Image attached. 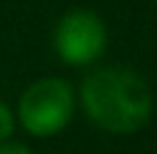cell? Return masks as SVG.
<instances>
[{"label": "cell", "instance_id": "8992f818", "mask_svg": "<svg viewBox=\"0 0 157 154\" xmlns=\"http://www.w3.org/2000/svg\"><path fill=\"white\" fill-rule=\"evenodd\" d=\"M155 3H157V0H155Z\"/></svg>", "mask_w": 157, "mask_h": 154}, {"label": "cell", "instance_id": "3957f363", "mask_svg": "<svg viewBox=\"0 0 157 154\" xmlns=\"http://www.w3.org/2000/svg\"><path fill=\"white\" fill-rule=\"evenodd\" d=\"M105 44H108L105 22L94 11H86V8L66 11L52 30V47L58 58L72 66L94 63L105 52Z\"/></svg>", "mask_w": 157, "mask_h": 154}, {"label": "cell", "instance_id": "277c9868", "mask_svg": "<svg viewBox=\"0 0 157 154\" xmlns=\"http://www.w3.org/2000/svg\"><path fill=\"white\" fill-rule=\"evenodd\" d=\"M11 132H14V113L8 110V105H6V102H0V143H3V141H8V138H11Z\"/></svg>", "mask_w": 157, "mask_h": 154}, {"label": "cell", "instance_id": "6da1fadb", "mask_svg": "<svg viewBox=\"0 0 157 154\" xmlns=\"http://www.w3.org/2000/svg\"><path fill=\"white\" fill-rule=\"evenodd\" d=\"M80 102L86 116L105 132H138L152 116V91L146 80L121 66L91 72L80 83Z\"/></svg>", "mask_w": 157, "mask_h": 154}, {"label": "cell", "instance_id": "7a4b0ae2", "mask_svg": "<svg viewBox=\"0 0 157 154\" xmlns=\"http://www.w3.org/2000/svg\"><path fill=\"white\" fill-rule=\"evenodd\" d=\"M75 113V91L61 77H41L30 83L19 96V124L33 138L58 135Z\"/></svg>", "mask_w": 157, "mask_h": 154}, {"label": "cell", "instance_id": "5b68a950", "mask_svg": "<svg viewBox=\"0 0 157 154\" xmlns=\"http://www.w3.org/2000/svg\"><path fill=\"white\" fill-rule=\"evenodd\" d=\"M0 154H30V149H25L22 143H8V141H3V143H0Z\"/></svg>", "mask_w": 157, "mask_h": 154}]
</instances>
